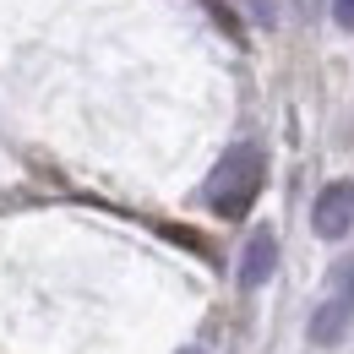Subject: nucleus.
I'll list each match as a JSON object with an SVG mask.
<instances>
[{
    "mask_svg": "<svg viewBox=\"0 0 354 354\" xmlns=\"http://www.w3.org/2000/svg\"><path fill=\"white\" fill-rule=\"evenodd\" d=\"M262 175H267L262 147L257 142H234L213 164V175H207V207L218 218H245L251 202H257V191H262Z\"/></svg>",
    "mask_w": 354,
    "mask_h": 354,
    "instance_id": "f257e3e1",
    "label": "nucleus"
},
{
    "mask_svg": "<svg viewBox=\"0 0 354 354\" xmlns=\"http://www.w3.org/2000/svg\"><path fill=\"white\" fill-rule=\"evenodd\" d=\"M310 229L322 234V240H344L354 229V180H333V185H322V196H316V207H310Z\"/></svg>",
    "mask_w": 354,
    "mask_h": 354,
    "instance_id": "f03ea898",
    "label": "nucleus"
},
{
    "mask_svg": "<svg viewBox=\"0 0 354 354\" xmlns=\"http://www.w3.org/2000/svg\"><path fill=\"white\" fill-rule=\"evenodd\" d=\"M272 267H278V240H272V229H257L245 240V257H240V283L245 289H262L267 278H272Z\"/></svg>",
    "mask_w": 354,
    "mask_h": 354,
    "instance_id": "7ed1b4c3",
    "label": "nucleus"
},
{
    "mask_svg": "<svg viewBox=\"0 0 354 354\" xmlns=\"http://www.w3.org/2000/svg\"><path fill=\"white\" fill-rule=\"evenodd\" d=\"M349 322H354V306H349V300H338V295H333V300H322L316 316H310V344L333 349V344L349 333Z\"/></svg>",
    "mask_w": 354,
    "mask_h": 354,
    "instance_id": "20e7f679",
    "label": "nucleus"
},
{
    "mask_svg": "<svg viewBox=\"0 0 354 354\" xmlns=\"http://www.w3.org/2000/svg\"><path fill=\"white\" fill-rule=\"evenodd\" d=\"M333 289H338V300H349V306H354V257L333 267Z\"/></svg>",
    "mask_w": 354,
    "mask_h": 354,
    "instance_id": "39448f33",
    "label": "nucleus"
},
{
    "mask_svg": "<svg viewBox=\"0 0 354 354\" xmlns=\"http://www.w3.org/2000/svg\"><path fill=\"white\" fill-rule=\"evenodd\" d=\"M333 17H338V28L354 33V0H333Z\"/></svg>",
    "mask_w": 354,
    "mask_h": 354,
    "instance_id": "423d86ee",
    "label": "nucleus"
},
{
    "mask_svg": "<svg viewBox=\"0 0 354 354\" xmlns=\"http://www.w3.org/2000/svg\"><path fill=\"white\" fill-rule=\"evenodd\" d=\"M180 354H202V349H180Z\"/></svg>",
    "mask_w": 354,
    "mask_h": 354,
    "instance_id": "0eeeda50",
    "label": "nucleus"
}]
</instances>
